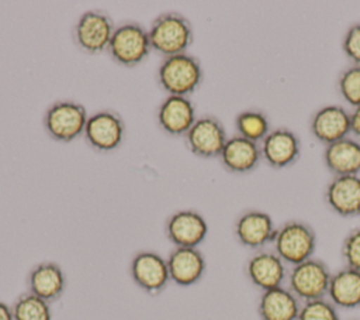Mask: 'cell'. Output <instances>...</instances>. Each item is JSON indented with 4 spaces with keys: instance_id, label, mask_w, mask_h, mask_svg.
I'll list each match as a JSON object with an SVG mask.
<instances>
[{
    "instance_id": "6",
    "label": "cell",
    "mask_w": 360,
    "mask_h": 320,
    "mask_svg": "<svg viewBox=\"0 0 360 320\" xmlns=\"http://www.w3.org/2000/svg\"><path fill=\"white\" fill-rule=\"evenodd\" d=\"M332 272L319 258H309L288 268L287 288L301 300L309 302L326 297Z\"/></svg>"
},
{
    "instance_id": "28",
    "label": "cell",
    "mask_w": 360,
    "mask_h": 320,
    "mask_svg": "<svg viewBox=\"0 0 360 320\" xmlns=\"http://www.w3.org/2000/svg\"><path fill=\"white\" fill-rule=\"evenodd\" d=\"M340 255L345 266L360 271V227H354L345 235Z\"/></svg>"
},
{
    "instance_id": "21",
    "label": "cell",
    "mask_w": 360,
    "mask_h": 320,
    "mask_svg": "<svg viewBox=\"0 0 360 320\" xmlns=\"http://www.w3.org/2000/svg\"><path fill=\"white\" fill-rule=\"evenodd\" d=\"M301 304V300L283 285L260 293L257 314L260 320H297Z\"/></svg>"
},
{
    "instance_id": "1",
    "label": "cell",
    "mask_w": 360,
    "mask_h": 320,
    "mask_svg": "<svg viewBox=\"0 0 360 320\" xmlns=\"http://www.w3.org/2000/svg\"><path fill=\"white\" fill-rule=\"evenodd\" d=\"M148 32L152 51L163 58L187 52L194 41L191 23L177 11H166L156 16Z\"/></svg>"
},
{
    "instance_id": "13",
    "label": "cell",
    "mask_w": 360,
    "mask_h": 320,
    "mask_svg": "<svg viewBox=\"0 0 360 320\" xmlns=\"http://www.w3.org/2000/svg\"><path fill=\"white\" fill-rule=\"evenodd\" d=\"M165 234L174 247L197 248L207 238L208 224L197 210L183 209L167 217Z\"/></svg>"
},
{
    "instance_id": "3",
    "label": "cell",
    "mask_w": 360,
    "mask_h": 320,
    "mask_svg": "<svg viewBox=\"0 0 360 320\" xmlns=\"http://www.w3.org/2000/svg\"><path fill=\"white\" fill-rule=\"evenodd\" d=\"M316 242V233L311 224L302 220H287L277 227L271 245L288 266H294L314 257Z\"/></svg>"
},
{
    "instance_id": "31",
    "label": "cell",
    "mask_w": 360,
    "mask_h": 320,
    "mask_svg": "<svg viewBox=\"0 0 360 320\" xmlns=\"http://www.w3.org/2000/svg\"><path fill=\"white\" fill-rule=\"evenodd\" d=\"M0 320H14L11 306L6 304L4 302H0Z\"/></svg>"
},
{
    "instance_id": "17",
    "label": "cell",
    "mask_w": 360,
    "mask_h": 320,
    "mask_svg": "<svg viewBox=\"0 0 360 320\" xmlns=\"http://www.w3.org/2000/svg\"><path fill=\"white\" fill-rule=\"evenodd\" d=\"M195 120V106L190 97L166 96L158 107V124L167 135L184 137Z\"/></svg>"
},
{
    "instance_id": "8",
    "label": "cell",
    "mask_w": 360,
    "mask_h": 320,
    "mask_svg": "<svg viewBox=\"0 0 360 320\" xmlns=\"http://www.w3.org/2000/svg\"><path fill=\"white\" fill-rule=\"evenodd\" d=\"M83 137L98 152L115 151L125 137L124 118L112 109H101L89 116Z\"/></svg>"
},
{
    "instance_id": "2",
    "label": "cell",
    "mask_w": 360,
    "mask_h": 320,
    "mask_svg": "<svg viewBox=\"0 0 360 320\" xmlns=\"http://www.w3.org/2000/svg\"><path fill=\"white\" fill-rule=\"evenodd\" d=\"M204 72L197 56L184 52L163 58L158 68L159 86L167 96L193 94L202 83Z\"/></svg>"
},
{
    "instance_id": "15",
    "label": "cell",
    "mask_w": 360,
    "mask_h": 320,
    "mask_svg": "<svg viewBox=\"0 0 360 320\" xmlns=\"http://www.w3.org/2000/svg\"><path fill=\"white\" fill-rule=\"evenodd\" d=\"M312 137L325 147L350 135V111L339 104L318 109L309 120Z\"/></svg>"
},
{
    "instance_id": "4",
    "label": "cell",
    "mask_w": 360,
    "mask_h": 320,
    "mask_svg": "<svg viewBox=\"0 0 360 320\" xmlns=\"http://www.w3.org/2000/svg\"><path fill=\"white\" fill-rule=\"evenodd\" d=\"M87 111L83 104L70 99L53 101L44 114L42 124L46 134L58 142H72L83 135Z\"/></svg>"
},
{
    "instance_id": "10",
    "label": "cell",
    "mask_w": 360,
    "mask_h": 320,
    "mask_svg": "<svg viewBox=\"0 0 360 320\" xmlns=\"http://www.w3.org/2000/svg\"><path fill=\"white\" fill-rule=\"evenodd\" d=\"M129 273L135 285L150 296L162 293L170 281L167 261L155 251L136 252L131 259Z\"/></svg>"
},
{
    "instance_id": "30",
    "label": "cell",
    "mask_w": 360,
    "mask_h": 320,
    "mask_svg": "<svg viewBox=\"0 0 360 320\" xmlns=\"http://www.w3.org/2000/svg\"><path fill=\"white\" fill-rule=\"evenodd\" d=\"M350 134L360 141V106L350 111Z\"/></svg>"
},
{
    "instance_id": "18",
    "label": "cell",
    "mask_w": 360,
    "mask_h": 320,
    "mask_svg": "<svg viewBox=\"0 0 360 320\" xmlns=\"http://www.w3.org/2000/svg\"><path fill=\"white\" fill-rule=\"evenodd\" d=\"M224 169L235 175H245L255 171L262 159L260 145L238 134L228 138L218 156Z\"/></svg>"
},
{
    "instance_id": "23",
    "label": "cell",
    "mask_w": 360,
    "mask_h": 320,
    "mask_svg": "<svg viewBox=\"0 0 360 320\" xmlns=\"http://www.w3.org/2000/svg\"><path fill=\"white\" fill-rule=\"evenodd\" d=\"M326 297L338 309L352 310L360 307V271L343 266L332 272Z\"/></svg>"
},
{
    "instance_id": "26",
    "label": "cell",
    "mask_w": 360,
    "mask_h": 320,
    "mask_svg": "<svg viewBox=\"0 0 360 320\" xmlns=\"http://www.w3.org/2000/svg\"><path fill=\"white\" fill-rule=\"evenodd\" d=\"M339 96L350 106H360V65L350 63L338 76L336 82Z\"/></svg>"
},
{
    "instance_id": "11",
    "label": "cell",
    "mask_w": 360,
    "mask_h": 320,
    "mask_svg": "<svg viewBox=\"0 0 360 320\" xmlns=\"http://www.w3.org/2000/svg\"><path fill=\"white\" fill-rule=\"evenodd\" d=\"M277 227L273 217L259 209L245 210L235 221L233 233L238 242L249 250L259 251L273 242Z\"/></svg>"
},
{
    "instance_id": "12",
    "label": "cell",
    "mask_w": 360,
    "mask_h": 320,
    "mask_svg": "<svg viewBox=\"0 0 360 320\" xmlns=\"http://www.w3.org/2000/svg\"><path fill=\"white\" fill-rule=\"evenodd\" d=\"M245 272L249 282L260 292H264L287 282L288 265L273 250L263 248L249 257Z\"/></svg>"
},
{
    "instance_id": "14",
    "label": "cell",
    "mask_w": 360,
    "mask_h": 320,
    "mask_svg": "<svg viewBox=\"0 0 360 320\" xmlns=\"http://www.w3.org/2000/svg\"><path fill=\"white\" fill-rule=\"evenodd\" d=\"M259 145L262 159L273 169L292 166L301 155L300 137L287 127L273 128Z\"/></svg>"
},
{
    "instance_id": "20",
    "label": "cell",
    "mask_w": 360,
    "mask_h": 320,
    "mask_svg": "<svg viewBox=\"0 0 360 320\" xmlns=\"http://www.w3.org/2000/svg\"><path fill=\"white\" fill-rule=\"evenodd\" d=\"M28 292L48 303L56 302L65 292L66 276L62 268L52 261L39 262L31 268L27 276Z\"/></svg>"
},
{
    "instance_id": "7",
    "label": "cell",
    "mask_w": 360,
    "mask_h": 320,
    "mask_svg": "<svg viewBox=\"0 0 360 320\" xmlns=\"http://www.w3.org/2000/svg\"><path fill=\"white\" fill-rule=\"evenodd\" d=\"M114 30L111 16L101 8H93L77 18L72 35L75 44L83 52L96 55L108 49Z\"/></svg>"
},
{
    "instance_id": "32",
    "label": "cell",
    "mask_w": 360,
    "mask_h": 320,
    "mask_svg": "<svg viewBox=\"0 0 360 320\" xmlns=\"http://www.w3.org/2000/svg\"><path fill=\"white\" fill-rule=\"evenodd\" d=\"M354 320H360V319H354Z\"/></svg>"
},
{
    "instance_id": "5",
    "label": "cell",
    "mask_w": 360,
    "mask_h": 320,
    "mask_svg": "<svg viewBox=\"0 0 360 320\" xmlns=\"http://www.w3.org/2000/svg\"><path fill=\"white\" fill-rule=\"evenodd\" d=\"M150 51L149 32L136 21H125L115 27L107 49L115 63L127 68L142 63L149 56Z\"/></svg>"
},
{
    "instance_id": "9",
    "label": "cell",
    "mask_w": 360,
    "mask_h": 320,
    "mask_svg": "<svg viewBox=\"0 0 360 320\" xmlns=\"http://www.w3.org/2000/svg\"><path fill=\"white\" fill-rule=\"evenodd\" d=\"M222 121L211 114L197 117L191 128L184 135L188 151L200 158H218L228 141Z\"/></svg>"
},
{
    "instance_id": "27",
    "label": "cell",
    "mask_w": 360,
    "mask_h": 320,
    "mask_svg": "<svg viewBox=\"0 0 360 320\" xmlns=\"http://www.w3.org/2000/svg\"><path fill=\"white\" fill-rule=\"evenodd\" d=\"M297 320H340V314L339 309L328 297H321L304 302Z\"/></svg>"
},
{
    "instance_id": "19",
    "label": "cell",
    "mask_w": 360,
    "mask_h": 320,
    "mask_svg": "<svg viewBox=\"0 0 360 320\" xmlns=\"http://www.w3.org/2000/svg\"><path fill=\"white\" fill-rule=\"evenodd\" d=\"M170 281L179 286L195 285L205 272L207 262L198 248L174 247L167 257Z\"/></svg>"
},
{
    "instance_id": "25",
    "label": "cell",
    "mask_w": 360,
    "mask_h": 320,
    "mask_svg": "<svg viewBox=\"0 0 360 320\" xmlns=\"http://www.w3.org/2000/svg\"><path fill=\"white\" fill-rule=\"evenodd\" d=\"M51 303L44 299L25 292L13 303L14 320H52Z\"/></svg>"
},
{
    "instance_id": "29",
    "label": "cell",
    "mask_w": 360,
    "mask_h": 320,
    "mask_svg": "<svg viewBox=\"0 0 360 320\" xmlns=\"http://www.w3.org/2000/svg\"><path fill=\"white\" fill-rule=\"evenodd\" d=\"M342 51L353 65H360V21L346 30L342 39Z\"/></svg>"
},
{
    "instance_id": "24",
    "label": "cell",
    "mask_w": 360,
    "mask_h": 320,
    "mask_svg": "<svg viewBox=\"0 0 360 320\" xmlns=\"http://www.w3.org/2000/svg\"><path fill=\"white\" fill-rule=\"evenodd\" d=\"M236 134L260 144L271 131L269 116L260 109H246L235 117Z\"/></svg>"
},
{
    "instance_id": "22",
    "label": "cell",
    "mask_w": 360,
    "mask_h": 320,
    "mask_svg": "<svg viewBox=\"0 0 360 320\" xmlns=\"http://www.w3.org/2000/svg\"><path fill=\"white\" fill-rule=\"evenodd\" d=\"M323 164L332 176L360 175V141L349 135L326 145Z\"/></svg>"
},
{
    "instance_id": "16",
    "label": "cell",
    "mask_w": 360,
    "mask_h": 320,
    "mask_svg": "<svg viewBox=\"0 0 360 320\" xmlns=\"http://www.w3.org/2000/svg\"><path fill=\"white\" fill-rule=\"evenodd\" d=\"M323 197L328 207L338 216H360V175L332 176Z\"/></svg>"
}]
</instances>
